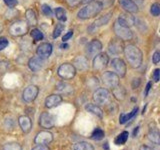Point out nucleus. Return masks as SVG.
<instances>
[{"label": "nucleus", "instance_id": "32", "mask_svg": "<svg viewBox=\"0 0 160 150\" xmlns=\"http://www.w3.org/2000/svg\"><path fill=\"white\" fill-rule=\"evenodd\" d=\"M104 136H105V133H104L103 130L101 128L97 127V128H95L94 131L92 132L91 138L93 140H97L98 141V140H101L102 138H104Z\"/></svg>", "mask_w": 160, "mask_h": 150}, {"label": "nucleus", "instance_id": "41", "mask_svg": "<svg viewBox=\"0 0 160 150\" xmlns=\"http://www.w3.org/2000/svg\"><path fill=\"white\" fill-rule=\"evenodd\" d=\"M73 36V30H69V31L67 32V33H65L64 35H63V37H62V41L63 42H66V41H68V40L71 38Z\"/></svg>", "mask_w": 160, "mask_h": 150}, {"label": "nucleus", "instance_id": "20", "mask_svg": "<svg viewBox=\"0 0 160 150\" xmlns=\"http://www.w3.org/2000/svg\"><path fill=\"white\" fill-rule=\"evenodd\" d=\"M62 102V97L58 94H52L45 99V106L47 108H53L56 107Z\"/></svg>", "mask_w": 160, "mask_h": 150}, {"label": "nucleus", "instance_id": "48", "mask_svg": "<svg viewBox=\"0 0 160 150\" xmlns=\"http://www.w3.org/2000/svg\"><path fill=\"white\" fill-rule=\"evenodd\" d=\"M139 150H154V149L149 146H146V145H142V146L139 148Z\"/></svg>", "mask_w": 160, "mask_h": 150}, {"label": "nucleus", "instance_id": "10", "mask_svg": "<svg viewBox=\"0 0 160 150\" xmlns=\"http://www.w3.org/2000/svg\"><path fill=\"white\" fill-rule=\"evenodd\" d=\"M102 50V43L98 39L91 40L86 46V54L88 57H94Z\"/></svg>", "mask_w": 160, "mask_h": 150}, {"label": "nucleus", "instance_id": "39", "mask_svg": "<svg viewBox=\"0 0 160 150\" xmlns=\"http://www.w3.org/2000/svg\"><path fill=\"white\" fill-rule=\"evenodd\" d=\"M9 44V41L7 40V38L5 37H0V51L3 49H5Z\"/></svg>", "mask_w": 160, "mask_h": 150}, {"label": "nucleus", "instance_id": "7", "mask_svg": "<svg viewBox=\"0 0 160 150\" xmlns=\"http://www.w3.org/2000/svg\"><path fill=\"white\" fill-rule=\"evenodd\" d=\"M109 62V57L107 53H98L96 56H94L92 67L95 71H102L107 67Z\"/></svg>", "mask_w": 160, "mask_h": 150}, {"label": "nucleus", "instance_id": "17", "mask_svg": "<svg viewBox=\"0 0 160 150\" xmlns=\"http://www.w3.org/2000/svg\"><path fill=\"white\" fill-rule=\"evenodd\" d=\"M73 66L75 67V69H78L80 71H85V70H87L89 67L88 58L82 56V55H79V56H77L74 59Z\"/></svg>", "mask_w": 160, "mask_h": 150}, {"label": "nucleus", "instance_id": "3", "mask_svg": "<svg viewBox=\"0 0 160 150\" xmlns=\"http://www.w3.org/2000/svg\"><path fill=\"white\" fill-rule=\"evenodd\" d=\"M113 30L115 34H116L117 38L121 39L122 41H129V40H132L133 38V33L130 27L119 24L117 21H115L113 24Z\"/></svg>", "mask_w": 160, "mask_h": 150}, {"label": "nucleus", "instance_id": "43", "mask_svg": "<svg viewBox=\"0 0 160 150\" xmlns=\"http://www.w3.org/2000/svg\"><path fill=\"white\" fill-rule=\"evenodd\" d=\"M81 2H82V0H67L68 5H69V6H71V7L77 6V5H79Z\"/></svg>", "mask_w": 160, "mask_h": 150}, {"label": "nucleus", "instance_id": "8", "mask_svg": "<svg viewBox=\"0 0 160 150\" xmlns=\"http://www.w3.org/2000/svg\"><path fill=\"white\" fill-rule=\"evenodd\" d=\"M102 81L104 85H106L109 88H114L119 85V76L112 71H105L102 74Z\"/></svg>", "mask_w": 160, "mask_h": 150}, {"label": "nucleus", "instance_id": "24", "mask_svg": "<svg viewBox=\"0 0 160 150\" xmlns=\"http://www.w3.org/2000/svg\"><path fill=\"white\" fill-rule=\"evenodd\" d=\"M112 16V12H108L103 16H100L99 18H97L95 20V22L93 23V25L95 27H100V26H103V25H106L109 21H110V18Z\"/></svg>", "mask_w": 160, "mask_h": 150}, {"label": "nucleus", "instance_id": "21", "mask_svg": "<svg viewBox=\"0 0 160 150\" xmlns=\"http://www.w3.org/2000/svg\"><path fill=\"white\" fill-rule=\"evenodd\" d=\"M18 123L21 127L22 131L24 133H28L30 131V129L32 127V122H31V119H30L28 116H20L18 118Z\"/></svg>", "mask_w": 160, "mask_h": 150}, {"label": "nucleus", "instance_id": "46", "mask_svg": "<svg viewBox=\"0 0 160 150\" xmlns=\"http://www.w3.org/2000/svg\"><path fill=\"white\" fill-rule=\"evenodd\" d=\"M32 150H50L46 145H37L36 147H34Z\"/></svg>", "mask_w": 160, "mask_h": 150}, {"label": "nucleus", "instance_id": "18", "mask_svg": "<svg viewBox=\"0 0 160 150\" xmlns=\"http://www.w3.org/2000/svg\"><path fill=\"white\" fill-rule=\"evenodd\" d=\"M119 4L128 13H137L138 6L133 0H119Z\"/></svg>", "mask_w": 160, "mask_h": 150}, {"label": "nucleus", "instance_id": "13", "mask_svg": "<svg viewBox=\"0 0 160 150\" xmlns=\"http://www.w3.org/2000/svg\"><path fill=\"white\" fill-rule=\"evenodd\" d=\"M38 92H39V89L37 86H35V85H29V86H27L24 89L23 94H22L24 101H26V102L34 101L37 97Z\"/></svg>", "mask_w": 160, "mask_h": 150}, {"label": "nucleus", "instance_id": "11", "mask_svg": "<svg viewBox=\"0 0 160 150\" xmlns=\"http://www.w3.org/2000/svg\"><path fill=\"white\" fill-rule=\"evenodd\" d=\"M111 66L114 69L115 73H116L119 77H124L125 75H126L127 67H126V64L124 62V60H122L121 58L112 59Z\"/></svg>", "mask_w": 160, "mask_h": 150}, {"label": "nucleus", "instance_id": "27", "mask_svg": "<svg viewBox=\"0 0 160 150\" xmlns=\"http://www.w3.org/2000/svg\"><path fill=\"white\" fill-rule=\"evenodd\" d=\"M138 112V108L137 107H135L131 112L128 113V114H125V113H122V114H120V116H119V122L120 124H124V123H126L128 120H131L135 115H136V113Z\"/></svg>", "mask_w": 160, "mask_h": 150}, {"label": "nucleus", "instance_id": "47", "mask_svg": "<svg viewBox=\"0 0 160 150\" xmlns=\"http://www.w3.org/2000/svg\"><path fill=\"white\" fill-rule=\"evenodd\" d=\"M150 87H151V82H148L147 85H146V88H145V93H144L145 96H146V95L148 94L149 90H150Z\"/></svg>", "mask_w": 160, "mask_h": 150}, {"label": "nucleus", "instance_id": "19", "mask_svg": "<svg viewBox=\"0 0 160 150\" xmlns=\"http://www.w3.org/2000/svg\"><path fill=\"white\" fill-rule=\"evenodd\" d=\"M116 21L121 24V25H124V26H127V27H130L134 25V22H135V18L132 15H130L127 13H123V14H120Z\"/></svg>", "mask_w": 160, "mask_h": 150}, {"label": "nucleus", "instance_id": "36", "mask_svg": "<svg viewBox=\"0 0 160 150\" xmlns=\"http://www.w3.org/2000/svg\"><path fill=\"white\" fill-rule=\"evenodd\" d=\"M41 11L46 17H51L52 14H53L52 9L50 8V6L48 4H42L41 5Z\"/></svg>", "mask_w": 160, "mask_h": 150}, {"label": "nucleus", "instance_id": "1", "mask_svg": "<svg viewBox=\"0 0 160 150\" xmlns=\"http://www.w3.org/2000/svg\"><path fill=\"white\" fill-rule=\"evenodd\" d=\"M123 52L128 64L132 68H138L141 66L143 60V54L141 50L136 45L129 44L127 46H124Z\"/></svg>", "mask_w": 160, "mask_h": 150}, {"label": "nucleus", "instance_id": "35", "mask_svg": "<svg viewBox=\"0 0 160 150\" xmlns=\"http://www.w3.org/2000/svg\"><path fill=\"white\" fill-rule=\"evenodd\" d=\"M3 150H22V147L20 144L12 142V143L5 144L3 146Z\"/></svg>", "mask_w": 160, "mask_h": 150}, {"label": "nucleus", "instance_id": "34", "mask_svg": "<svg viewBox=\"0 0 160 150\" xmlns=\"http://www.w3.org/2000/svg\"><path fill=\"white\" fill-rule=\"evenodd\" d=\"M64 28H65V25L63 24V23H58L57 25H56V27L54 28V31H53V34H52V37L54 38V39H56V38H58L60 35H61V33H62V31L64 30Z\"/></svg>", "mask_w": 160, "mask_h": 150}, {"label": "nucleus", "instance_id": "37", "mask_svg": "<svg viewBox=\"0 0 160 150\" xmlns=\"http://www.w3.org/2000/svg\"><path fill=\"white\" fill-rule=\"evenodd\" d=\"M150 13L152 14V16L157 17L160 14V5L158 3H154L150 7Z\"/></svg>", "mask_w": 160, "mask_h": 150}, {"label": "nucleus", "instance_id": "52", "mask_svg": "<svg viewBox=\"0 0 160 150\" xmlns=\"http://www.w3.org/2000/svg\"><path fill=\"white\" fill-rule=\"evenodd\" d=\"M91 1H94V0H82L83 3H89V2H91Z\"/></svg>", "mask_w": 160, "mask_h": 150}, {"label": "nucleus", "instance_id": "33", "mask_svg": "<svg viewBox=\"0 0 160 150\" xmlns=\"http://www.w3.org/2000/svg\"><path fill=\"white\" fill-rule=\"evenodd\" d=\"M148 138H149V140L152 143L156 144V145L160 144V135H159V132L156 131V130H155V131H151V132H150L148 134Z\"/></svg>", "mask_w": 160, "mask_h": 150}, {"label": "nucleus", "instance_id": "5", "mask_svg": "<svg viewBox=\"0 0 160 150\" xmlns=\"http://www.w3.org/2000/svg\"><path fill=\"white\" fill-rule=\"evenodd\" d=\"M93 100L96 102V104H109L111 101V93L106 88H99L93 93Z\"/></svg>", "mask_w": 160, "mask_h": 150}, {"label": "nucleus", "instance_id": "15", "mask_svg": "<svg viewBox=\"0 0 160 150\" xmlns=\"http://www.w3.org/2000/svg\"><path fill=\"white\" fill-rule=\"evenodd\" d=\"M45 64V59L39 57V56H35L29 59L28 61V67L29 69L33 72H37L39 70H41Z\"/></svg>", "mask_w": 160, "mask_h": 150}, {"label": "nucleus", "instance_id": "40", "mask_svg": "<svg viewBox=\"0 0 160 150\" xmlns=\"http://www.w3.org/2000/svg\"><path fill=\"white\" fill-rule=\"evenodd\" d=\"M4 3L7 5L8 7L10 8H14V7H16L17 6V4H18V1L17 0H3Z\"/></svg>", "mask_w": 160, "mask_h": 150}, {"label": "nucleus", "instance_id": "38", "mask_svg": "<svg viewBox=\"0 0 160 150\" xmlns=\"http://www.w3.org/2000/svg\"><path fill=\"white\" fill-rule=\"evenodd\" d=\"M98 84H99V81H98L97 77H91L87 81V85L89 88H95Z\"/></svg>", "mask_w": 160, "mask_h": 150}, {"label": "nucleus", "instance_id": "9", "mask_svg": "<svg viewBox=\"0 0 160 150\" xmlns=\"http://www.w3.org/2000/svg\"><path fill=\"white\" fill-rule=\"evenodd\" d=\"M124 50L123 41L119 38H113L108 43V52L111 55H119Z\"/></svg>", "mask_w": 160, "mask_h": 150}, {"label": "nucleus", "instance_id": "23", "mask_svg": "<svg viewBox=\"0 0 160 150\" xmlns=\"http://www.w3.org/2000/svg\"><path fill=\"white\" fill-rule=\"evenodd\" d=\"M25 17H26V21L28 25H32V26L37 25L38 23L37 16L33 9H27L26 12H25Z\"/></svg>", "mask_w": 160, "mask_h": 150}, {"label": "nucleus", "instance_id": "44", "mask_svg": "<svg viewBox=\"0 0 160 150\" xmlns=\"http://www.w3.org/2000/svg\"><path fill=\"white\" fill-rule=\"evenodd\" d=\"M159 74H160V69H155L154 72H153V79L155 82H158L159 81Z\"/></svg>", "mask_w": 160, "mask_h": 150}, {"label": "nucleus", "instance_id": "22", "mask_svg": "<svg viewBox=\"0 0 160 150\" xmlns=\"http://www.w3.org/2000/svg\"><path fill=\"white\" fill-rule=\"evenodd\" d=\"M56 91L58 93H61V94H64V95H69L73 92V86L71 84L69 83H66V82H61L56 85Z\"/></svg>", "mask_w": 160, "mask_h": 150}, {"label": "nucleus", "instance_id": "6", "mask_svg": "<svg viewBox=\"0 0 160 150\" xmlns=\"http://www.w3.org/2000/svg\"><path fill=\"white\" fill-rule=\"evenodd\" d=\"M57 73L62 79L69 80L76 75V69L71 63H63L58 67Z\"/></svg>", "mask_w": 160, "mask_h": 150}, {"label": "nucleus", "instance_id": "45", "mask_svg": "<svg viewBox=\"0 0 160 150\" xmlns=\"http://www.w3.org/2000/svg\"><path fill=\"white\" fill-rule=\"evenodd\" d=\"M139 85H140V78H134L132 81V88L136 89Z\"/></svg>", "mask_w": 160, "mask_h": 150}, {"label": "nucleus", "instance_id": "2", "mask_svg": "<svg viewBox=\"0 0 160 150\" xmlns=\"http://www.w3.org/2000/svg\"><path fill=\"white\" fill-rule=\"evenodd\" d=\"M103 3L100 1H91L87 5H85L83 8H81L77 13V17L79 19L86 20L89 18H93L102 11Z\"/></svg>", "mask_w": 160, "mask_h": 150}, {"label": "nucleus", "instance_id": "16", "mask_svg": "<svg viewBox=\"0 0 160 150\" xmlns=\"http://www.w3.org/2000/svg\"><path fill=\"white\" fill-rule=\"evenodd\" d=\"M52 140H53L52 133H50L48 131H41L36 135L34 141L38 145H46L49 144Z\"/></svg>", "mask_w": 160, "mask_h": 150}, {"label": "nucleus", "instance_id": "50", "mask_svg": "<svg viewBox=\"0 0 160 150\" xmlns=\"http://www.w3.org/2000/svg\"><path fill=\"white\" fill-rule=\"evenodd\" d=\"M138 130H139V126H137L136 128L134 129V131H133V136H136V135H137V132H138Z\"/></svg>", "mask_w": 160, "mask_h": 150}, {"label": "nucleus", "instance_id": "30", "mask_svg": "<svg viewBox=\"0 0 160 150\" xmlns=\"http://www.w3.org/2000/svg\"><path fill=\"white\" fill-rule=\"evenodd\" d=\"M75 150H94L93 146L90 143L88 142H85V141H81V142H78L75 144L74 146Z\"/></svg>", "mask_w": 160, "mask_h": 150}, {"label": "nucleus", "instance_id": "51", "mask_svg": "<svg viewBox=\"0 0 160 150\" xmlns=\"http://www.w3.org/2000/svg\"><path fill=\"white\" fill-rule=\"evenodd\" d=\"M103 148H104L105 150H108V149H109V145H108V143H107V142L103 145Z\"/></svg>", "mask_w": 160, "mask_h": 150}, {"label": "nucleus", "instance_id": "42", "mask_svg": "<svg viewBox=\"0 0 160 150\" xmlns=\"http://www.w3.org/2000/svg\"><path fill=\"white\" fill-rule=\"evenodd\" d=\"M152 61L154 64H157L160 61V52L159 51H155L153 53V56H152Z\"/></svg>", "mask_w": 160, "mask_h": 150}, {"label": "nucleus", "instance_id": "12", "mask_svg": "<svg viewBox=\"0 0 160 150\" xmlns=\"http://www.w3.org/2000/svg\"><path fill=\"white\" fill-rule=\"evenodd\" d=\"M39 124L40 126L43 128H52L55 125V117L52 114H50L48 112H43L40 114L39 117Z\"/></svg>", "mask_w": 160, "mask_h": 150}, {"label": "nucleus", "instance_id": "28", "mask_svg": "<svg viewBox=\"0 0 160 150\" xmlns=\"http://www.w3.org/2000/svg\"><path fill=\"white\" fill-rule=\"evenodd\" d=\"M54 15L60 22H65L67 20V13L66 10L62 7H57L54 10Z\"/></svg>", "mask_w": 160, "mask_h": 150}, {"label": "nucleus", "instance_id": "29", "mask_svg": "<svg viewBox=\"0 0 160 150\" xmlns=\"http://www.w3.org/2000/svg\"><path fill=\"white\" fill-rule=\"evenodd\" d=\"M128 136H129V133L128 131H123L120 133L118 136L115 139V144L117 145H122V144H125L128 139Z\"/></svg>", "mask_w": 160, "mask_h": 150}, {"label": "nucleus", "instance_id": "14", "mask_svg": "<svg viewBox=\"0 0 160 150\" xmlns=\"http://www.w3.org/2000/svg\"><path fill=\"white\" fill-rule=\"evenodd\" d=\"M52 45L48 42H43L40 45H38V47L36 49V54L39 57H41L43 59H47L52 53Z\"/></svg>", "mask_w": 160, "mask_h": 150}, {"label": "nucleus", "instance_id": "26", "mask_svg": "<svg viewBox=\"0 0 160 150\" xmlns=\"http://www.w3.org/2000/svg\"><path fill=\"white\" fill-rule=\"evenodd\" d=\"M85 109H86L88 112L92 113L94 115H96V116H98L100 118L103 117V111H102L101 108H100L99 106H97V105L89 103V104L86 105V106H85Z\"/></svg>", "mask_w": 160, "mask_h": 150}, {"label": "nucleus", "instance_id": "25", "mask_svg": "<svg viewBox=\"0 0 160 150\" xmlns=\"http://www.w3.org/2000/svg\"><path fill=\"white\" fill-rule=\"evenodd\" d=\"M112 94L117 100H121L122 101V100L125 99V96H126V91H125V89L122 86L117 85V86L112 88Z\"/></svg>", "mask_w": 160, "mask_h": 150}, {"label": "nucleus", "instance_id": "49", "mask_svg": "<svg viewBox=\"0 0 160 150\" xmlns=\"http://www.w3.org/2000/svg\"><path fill=\"white\" fill-rule=\"evenodd\" d=\"M68 47H69V45H68V44H66L65 42H63L61 45H60V48H61V49H67Z\"/></svg>", "mask_w": 160, "mask_h": 150}, {"label": "nucleus", "instance_id": "4", "mask_svg": "<svg viewBox=\"0 0 160 150\" xmlns=\"http://www.w3.org/2000/svg\"><path fill=\"white\" fill-rule=\"evenodd\" d=\"M28 24L27 22L23 21V20H17V21L13 22L9 27V33L12 36L18 37L23 36L28 32Z\"/></svg>", "mask_w": 160, "mask_h": 150}, {"label": "nucleus", "instance_id": "53", "mask_svg": "<svg viewBox=\"0 0 160 150\" xmlns=\"http://www.w3.org/2000/svg\"><path fill=\"white\" fill-rule=\"evenodd\" d=\"M2 30H3V27H2V24H1V23H0V33H1V32H2Z\"/></svg>", "mask_w": 160, "mask_h": 150}, {"label": "nucleus", "instance_id": "31", "mask_svg": "<svg viewBox=\"0 0 160 150\" xmlns=\"http://www.w3.org/2000/svg\"><path fill=\"white\" fill-rule=\"evenodd\" d=\"M30 34H31V37L35 40V41H40V40H43L44 35L42 33V31L40 29L34 28L30 31Z\"/></svg>", "mask_w": 160, "mask_h": 150}]
</instances>
